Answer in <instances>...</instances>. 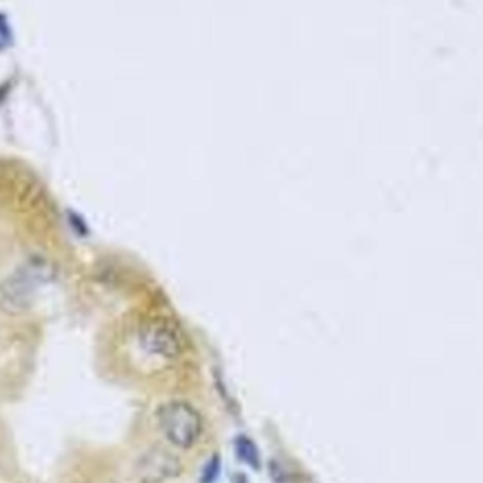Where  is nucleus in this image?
<instances>
[{"label": "nucleus", "instance_id": "5", "mask_svg": "<svg viewBox=\"0 0 483 483\" xmlns=\"http://www.w3.org/2000/svg\"><path fill=\"white\" fill-rule=\"evenodd\" d=\"M10 41H12V35H10L9 26L5 17L0 15V48L7 47Z\"/></svg>", "mask_w": 483, "mask_h": 483}, {"label": "nucleus", "instance_id": "4", "mask_svg": "<svg viewBox=\"0 0 483 483\" xmlns=\"http://www.w3.org/2000/svg\"><path fill=\"white\" fill-rule=\"evenodd\" d=\"M236 454L249 467L254 468V469L261 467V456H259L258 448L248 437H239L236 439Z\"/></svg>", "mask_w": 483, "mask_h": 483}, {"label": "nucleus", "instance_id": "1", "mask_svg": "<svg viewBox=\"0 0 483 483\" xmlns=\"http://www.w3.org/2000/svg\"><path fill=\"white\" fill-rule=\"evenodd\" d=\"M159 421L164 436L179 448H191L201 437V416L189 403L173 402L163 406Z\"/></svg>", "mask_w": 483, "mask_h": 483}, {"label": "nucleus", "instance_id": "6", "mask_svg": "<svg viewBox=\"0 0 483 483\" xmlns=\"http://www.w3.org/2000/svg\"><path fill=\"white\" fill-rule=\"evenodd\" d=\"M218 469H220L218 458H214L212 461L208 462L207 471L204 472L205 483H211L215 478H217Z\"/></svg>", "mask_w": 483, "mask_h": 483}, {"label": "nucleus", "instance_id": "2", "mask_svg": "<svg viewBox=\"0 0 483 483\" xmlns=\"http://www.w3.org/2000/svg\"><path fill=\"white\" fill-rule=\"evenodd\" d=\"M141 345L149 354L160 358L173 359L182 351V335L173 323L154 320L146 324L140 334Z\"/></svg>", "mask_w": 483, "mask_h": 483}, {"label": "nucleus", "instance_id": "3", "mask_svg": "<svg viewBox=\"0 0 483 483\" xmlns=\"http://www.w3.org/2000/svg\"><path fill=\"white\" fill-rule=\"evenodd\" d=\"M181 472V465L176 457L166 451L149 452L139 465V475L146 483H160Z\"/></svg>", "mask_w": 483, "mask_h": 483}]
</instances>
